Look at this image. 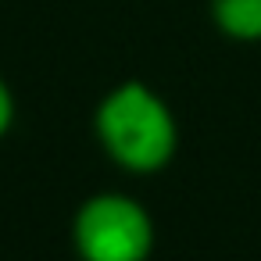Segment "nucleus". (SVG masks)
Segmentation results:
<instances>
[{
	"label": "nucleus",
	"mask_w": 261,
	"mask_h": 261,
	"mask_svg": "<svg viewBox=\"0 0 261 261\" xmlns=\"http://www.w3.org/2000/svg\"><path fill=\"white\" fill-rule=\"evenodd\" d=\"M104 154L125 172H161L179 147V125L172 108L147 83H122L104 93L93 118Z\"/></svg>",
	"instance_id": "f257e3e1"
},
{
	"label": "nucleus",
	"mask_w": 261,
	"mask_h": 261,
	"mask_svg": "<svg viewBox=\"0 0 261 261\" xmlns=\"http://www.w3.org/2000/svg\"><path fill=\"white\" fill-rule=\"evenodd\" d=\"M72 243L83 261H147L154 250V222L140 200L125 193H97L79 204Z\"/></svg>",
	"instance_id": "f03ea898"
},
{
	"label": "nucleus",
	"mask_w": 261,
	"mask_h": 261,
	"mask_svg": "<svg viewBox=\"0 0 261 261\" xmlns=\"http://www.w3.org/2000/svg\"><path fill=\"white\" fill-rule=\"evenodd\" d=\"M211 22L236 43H261V0H211Z\"/></svg>",
	"instance_id": "7ed1b4c3"
},
{
	"label": "nucleus",
	"mask_w": 261,
	"mask_h": 261,
	"mask_svg": "<svg viewBox=\"0 0 261 261\" xmlns=\"http://www.w3.org/2000/svg\"><path fill=\"white\" fill-rule=\"evenodd\" d=\"M11 122H15V97H11L8 83L0 79V136H8Z\"/></svg>",
	"instance_id": "20e7f679"
}]
</instances>
